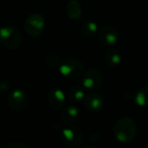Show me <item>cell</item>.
<instances>
[{
    "label": "cell",
    "instance_id": "5",
    "mask_svg": "<svg viewBox=\"0 0 148 148\" xmlns=\"http://www.w3.org/2000/svg\"><path fill=\"white\" fill-rule=\"evenodd\" d=\"M62 140L68 147H76L83 142L84 134L80 127H69L62 131Z\"/></svg>",
    "mask_w": 148,
    "mask_h": 148
},
{
    "label": "cell",
    "instance_id": "15",
    "mask_svg": "<svg viewBox=\"0 0 148 148\" xmlns=\"http://www.w3.org/2000/svg\"><path fill=\"white\" fill-rule=\"evenodd\" d=\"M85 97L84 91L81 87L75 86L70 88L69 91V99L72 102H79L82 101Z\"/></svg>",
    "mask_w": 148,
    "mask_h": 148
},
{
    "label": "cell",
    "instance_id": "4",
    "mask_svg": "<svg viewBox=\"0 0 148 148\" xmlns=\"http://www.w3.org/2000/svg\"><path fill=\"white\" fill-rule=\"evenodd\" d=\"M82 82L83 87L87 89L97 90L103 83V75L100 69L91 68L83 73Z\"/></svg>",
    "mask_w": 148,
    "mask_h": 148
},
{
    "label": "cell",
    "instance_id": "9",
    "mask_svg": "<svg viewBox=\"0 0 148 148\" xmlns=\"http://www.w3.org/2000/svg\"><path fill=\"white\" fill-rule=\"evenodd\" d=\"M99 40L103 45H114L118 41V33L114 27L110 25H104L99 30Z\"/></svg>",
    "mask_w": 148,
    "mask_h": 148
},
{
    "label": "cell",
    "instance_id": "12",
    "mask_svg": "<svg viewBox=\"0 0 148 148\" xmlns=\"http://www.w3.org/2000/svg\"><path fill=\"white\" fill-rule=\"evenodd\" d=\"M67 14L70 19L77 20L82 16V8L77 0H69L67 4Z\"/></svg>",
    "mask_w": 148,
    "mask_h": 148
},
{
    "label": "cell",
    "instance_id": "16",
    "mask_svg": "<svg viewBox=\"0 0 148 148\" xmlns=\"http://www.w3.org/2000/svg\"><path fill=\"white\" fill-rule=\"evenodd\" d=\"M98 30L97 24L92 21L85 22L82 26V31L83 35L87 37H93Z\"/></svg>",
    "mask_w": 148,
    "mask_h": 148
},
{
    "label": "cell",
    "instance_id": "6",
    "mask_svg": "<svg viewBox=\"0 0 148 148\" xmlns=\"http://www.w3.org/2000/svg\"><path fill=\"white\" fill-rule=\"evenodd\" d=\"M9 108L15 112L23 111L29 104V100L27 95L21 89H16L12 91L7 100Z\"/></svg>",
    "mask_w": 148,
    "mask_h": 148
},
{
    "label": "cell",
    "instance_id": "19",
    "mask_svg": "<svg viewBox=\"0 0 148 148\" xmlns=\"http://www.w3.org/2000/svg\"><path fill=\"white\" fill-rule=\"evenodd\" d=\"M101 140V136L97 134H91L88 136V140L90 142H98Z\"/></svg>",
    "mask_w": 148,
    "mask_h": 148
},
{
    "label": "cell",
    "instance_id": "14",
    "mask_svg": "<svg viewBox=\"0 0 148 148\" xmlns=\"http://www.w3.org/2000/svg\"><path fill=\"white\" fill-rule=\"evenodd\" d=\"M105 62L111 67L117 66L121 62V56L117 49H110L105 55Z\"/></svg>",
    "mask_w": 148,
    "mask_h": 148
},
{
    "label": "cell",
    "instance_id": "10",
    "mask_svg": "<svg viewBox=\"0 0 148 148\" xmlns=\"http://www.w3.org/2000/svg\"><path fill=\"white\" fill-rule=\"evenodd\" d=\"M48 103L49 107L55 110L62 108L65 104V95L63 92L57 88H51L48 94Z\"/></svg>",
    "mask_w": 148,
    "mask_h": 148
},
{
    "label": "cell",
    "instance_id": "2",
    "mask_svg": "<svg viewBox=\"0 0 148 148\" xmlns=\"http://www.w3.org/2000/svg\"><path fill=\"white\" fill-rule=\"evenodd\" d=\"M0 42L9 49H16L22 43V35L13 26L0 28Z\"/></svg>",
    "mask_w": 148,
    "mask_h": 148
},
{
    "label": "cell",
    "instance_id": "13",
    "mask_svg": "<svg viewBox=\"0 0 148 148\" xmlns=\"http://www.w3.org/2000/svg\"><path fill=\"white\" fill-rule=\"evenodd\" d=\"M134 102L141 108L148 107V86L140 88L134 95Z\"/></svg>",
    "mask_w": 148,
    "mask_h": 148
},
{
    "label": "cell",
    "instance_id": "17",
    "mask_svg": "<svg viewBox=\"0 0 148 148\" xmlns=\"http://www.w3.org/2000/svg\"><path fill=\"white\" fill-rule=\"evenodd\" d=\"M61 62H62V61H61L60 58H59L57 56H56V55H51V56H49L47 58V64H48L49 67H50V68H52V69L60 67Z\"/></svg>",
    "mask_w": 148,
    "mask_h": 148
},
{
    "label": "cell",
    "instance_id": "7",
    "mask_svg": "<svg viewBox=\"0 0 148 148\" xmlns=\"http://www.w3.org/2000/svg\"><path fill=\"white\" fill-rule=\"evenodd\" d=\"M44 18L38 13L31 14L25 22L24 28L28 35L30 36H38L44 29Z\"/></svg>",
    "mask_w": 148,
    "mask_h": 148
},
{
    "label": "cell",
    "instance_id": "3",
    "mask_svg": "<svg viewBox=\"0 0 148 148\" xmlns=\"http://www.w3.org/2000/svg\"><path fill=\"white\" fill-rule=\"evenodd\" d=\"M59 68L61 74L69 79H77L84 73L83 63L75 58H67L63 60Z\"/></svg>",
    "mask_w": 148,
    "mask_h": 148
},
{
    "label": "cell",
    "instance_id": "11",
    "mask_svg": "<svg viewBox=\"0 0 148 148\" xmlns=\"http://www.w3.org/2000/svg\"><path fill=\"white\" fill-rule=\"evenodd\" d=\"M79 114V109L74 105H70L63 108L60 114V120L65 125H72L78 120Z\"/></svg>",
    "mask_w": 148,
    "mask_h": 148
},
{
    "label": "cell",
    "instance_id": "8",
    "mask_svg": "<svg viewBox=\"0 0 148 148\" xmlns=\"http://www.w3.org/2000/svg\"><path fill=\"white\" fill-rule=\"evenodd\" d=\"M84 106L85 108L91 113H98L102 110L104 107V101L101 95L97 93H89L88 94L84 99Z\"/></svg>",
    "mask_w": 148,
    "mask_h": 148
},
{
    "label": "cell",
    "instance_id": "1",
    "mask_svg": "<svg viewBox=\"0 0 148 148\" xmlns=\"http://www.w3.org/2000/svg\"><path fill=\"white\" fill-rule=\"evenodd\" d=\"M116 139L122 143L132 141L137 134V125L130 117H122L115 123L114 128Z\"/></svg>",
    "mask_w": 148,
    "mask_h": 148
},
{
    "label": "cell",
    "instance_id": "18",
    "mask_svg": "<svg viewBox=\"0 0 148 148\" xmlns=\"http://www.w3.org/2000/svg\"><path fill=\"white\" fill-rule=\"evenodd\" d=\"M6 147L8 148H27V146L20 141H10L6 145Z\"/></svg>",
    "mask_w": 148,
    "mask_h": 148
}]
</instances>
